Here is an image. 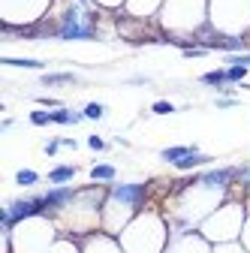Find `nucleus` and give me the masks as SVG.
<instances>
[{
	"mask_svg": "<svg viewBox=\"0 0 250 253\" xmlns=\"http://www.w3.org/2000/svg\"><path fill=\"white\" fill-rule=\"evenodd\" d=\"M145 196H148V187H145V184H118V187H112V193H109L112 202L127 205V208H133V211L145 202Z\"/></svg>",
	"mask_w": 250,
	"mask_h": 253,
	"instance_id": "1",
	"label": "nucleus"
},
{
	"mask_svg": "<svg viewBox=\"0 0 250 253\" xmlns=\"http://www.w3.org/2000/svg\"><path fill=\"white\" fill-rule=\"evenodd\" d=\"M193 151H199L196 145H178V148H166V151H160V157L166 163H178V160H184V157H190Z\"/></svg>",
	"mask_w": 250,
	"mask_h": 253,
	"instance_id": "2",
	"label": "nucleus"
},
{
	"mask_svg": "<svg viewBox=\"0 0 250 253\" xmlns=\"http://www.w3.org/2000/svg\"><path fill=\"white\" fill-rule=\"evenodd\" d=\"M73 178H76V166H57V169L48 172V181L57 184V187H60V184H67V181H73Z\"/></svg>",
	"mask_w": 250,
	"mask_h": 253,
	"instance_id": "3",
	"label": "nucleus"
},
{
	"mask_svg": "<svg viewBox=\"0 0 250 253\" xmlns=\"http://www.w3.org/2000/svg\"><path fill=\"white\" fill-rule=\"evenodd\" d=\"M208 160H211V157H205V154L193 151L190 157H184V160H178V163H175V169H184V172H187V169H193V166H202V163H208Z\"/></svg>",
	"mask_w": 250,
	"mask_h": 253,
	"instance_id": "4",
	"label": "nucleus"
},
{
	"mask_svg": "<svg viewBox=\"0 0 250 253\" xmlns=\"http://www.w3.org/2000/svg\"><path fill=\"white\" fill-rule=\"evenodd\" d=\"M115 166H109V163H100V166H93L90 169V178L93 181H115Z\"/></svg>",
	"mask_w": 250,
	"mask_h": 253,
	"instance_id": "5",
	"label": "nucleus"
},
{
	"mask_svg": "<svg viewBox=\"0 0 250 253\" xmlns=\"http://www.w3.org/2000/svg\"><path fill=\"white\" fill-rule=\"evenodd\" d=\"M76 76L73 73H45L42 76V84H73Z\"/></svg>",
	"mask_w": 250,
	"mask_h": 253,
	"instance_id": "6",
	"label": "nucleus"
},
{
	"mask_svg": "<svg viewBox=\"0 0 250 253\" xmlns=\"http://www.w3.org/2000/svg\"><path fill=\"white\" fill-rule=\"evenodd\" d=\"M3 63H9V67H27V70H40L42 67L40 60H30V57H3Z\"/></svg>",
	"mask_w": 250,
	"mask_h": 253,
	"instance_id": "7",
	"label": "nucleus"
},
{
	"mask_svg": "<svg viewBox=\"0 0 250 253\" xmlns=\"http://www.w3.org/2000/svg\"><path fill=\"white\" fill-rule=\"evenodd\" d=\"M202 84H217V87H220V84H229V82H226V70L205 73V76H202Z\"/></svg>",
	"mask_w": 250,
	"mask_h": 253,
	"instance_id": "8",
	"label": "nucleus"
},
{
	"mask_svg": "<svg viewBox=\"0 0 250 253\" xmlns=\"http://www.w3.org/2000/svg\"><path fill=\"white\" fill-rule=\"evenodd\" d=\"M15 181H18L21 187H34V184L40 181V175H37V172H30V169H21V172L15 175Z\"/></svg>",
	"mask_w": 250,
	"mask_h": 253,
	"instance_id": "9",
	"label": "nucleus"
},
{
	"mask_svg": "<svg viewBox=\"0 0 250 253\" xmlns=\"http://www.w3.org/2000/svg\"><path fill=\"white\" fill-rule=\"evenodd\" d=\"M103 115H106V109H103L100 103H87V106H84V118H87V121H100Z\"/></svg>",
	"mask_w": 250,
	"mask_h": 253,
	"instance_id": "10",
	"label": "nucleus"
},
{
	"mask_svg": "<svg viewBox=\"0 0 250 253\" xmlns=\"http://www.w3.org/2000/svg\"><path fill=\"white\" fill-rule=\"evenodd\" d=\"M244 76H247V67H238V63L226 70V82H241Z\"/></svg>",
	"mask_w": 250,
	"mask_h": 253,
	"instance_id": "11",
	"label": "nucleus"
},
{
	"mask_svg": "<svg viewBox=\"0 0 250 253\" xmlns=\"http://www.w3.org/2000/svg\"><path fill=\"white\" fill-rule=\"evenodd\" d=\"M30 124H37V126L51 124V112H30Z\"/></svg>",
	"mask_w": 250,
	"mask_h": 253,
	"instance_id": "12",
	"label": "nucleus"
},
{
	"mask_svg": "<svg viewBox=\"0 0 250 253\" xmlns=\"http://www.w3.org/2000/svg\"><path fill=\"white\" fill-rule=\"evenodd\" d=\"M151 112H154V115H172V112H175V106H172V103H166V100H160V103H154V106H151Z\"/></svg>",
	"mask_w": 250,
	"mask_h": 253,
	"instance_id": "13",
	"label": "nucleus"
},
{
	"mask_svg": "<svg viewBox=\"0 0 250 253\" xmlns=\"http://www.w3.org/2000/svg\"><path fill=\"white\" fill-rule=\"evenodd\" d=\"M229 63H232V67H235V63H238V67H250V54H232Z\"/></svg>",
	"mask_w": 250,
	"mask_h": 253,
	"instance_id": "14",
	"label": "nucleus"
},
{
	"mask_svg": "<svg viewBox=\"0 0 250 253\" xmlns=\"http://www.w3.org/2000/svg\"><path fill=\"white\" fill-rule=\"evenodd\" d=\"M87 145H90L93 151H106V142H103L100 136H90V139H87Z\"/></svg>",
	"mask_w": 250,
	"mask_h": 253,
	"instance_id": "15",
	"label": "nucleus"
},
{
	"mask_svg": "<svg viewBox=\"0 0 250 253\" xmlns=\"http://www.w3.org/2000/svg\"><path fill=\"white\" fill-rule=\"evenodd\" d=\"M208 48H184V57H202Z\"/></svg>",
	"mask_w": 250,
	"mask_h": 253,
	"instance_id": "16",
	"label": "nucleus"
},
{
	"mask_svg": "<svg viewBox=\"0 0 250 253\" xmlns=\"http://www.w3.org/2000/svg\"><path fill=\"white\" fill-rule=\"evenodd\" d=\"M57 148H60V139H54V142H48V145H45V154H57Z\"/></svg>",
	"mask_w": 250,
	"mask_h": 253,
	"instance_id": "17",
	"label": "nucleus"
},
{
	"mask_svg": "<svg viewBox=\"0 0 250 253\" xmlns=\"http://www.w3.org/2000/svg\"><path fill=\"white\" fill-rule=\"evenodd\" d=\"M232 106H235V100H229V97L226 100H217V109H232Z\"/></svg>",
	"mask_w": 250,
	"mask_h": 253,
	"instance_id": "18",
	"label": "nucleus"
}]
</instances>
